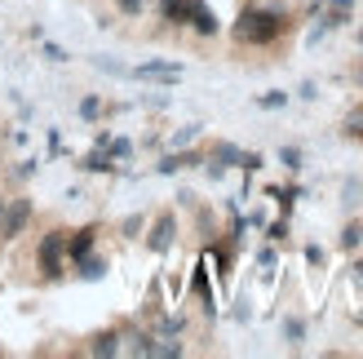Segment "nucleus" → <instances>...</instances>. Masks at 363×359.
I'll return each instance as SVG.
<instances>
[{"label":"nucleus","instance_id":"obj_1","mask_svg":"<svg viewBox=\"0 0 363 359\" xmlns=\"http://www.w3.org/2000/svg\"><path fill=\"white\" fill-rule=\"evenodd\" d=\"M284 31V13L279 9H244L240 13V23H235V40H244V45H270L275 35Z\"/></svg>","mask_w":363,"mask_h":359},{"label":"nucleus","instance_id":"obj_2","mask_svg":"<svg viewBox=\"0 0 363 359\" xmlns=\"http://www.w3.org/2000/svg\"><path fill=\"white\" fill-rule=\"evenodd\" d=\"M35 271L45 280H62V271H67V231H45V240L35 244Z\"/></svg>","mask_w":363,"mask_h":359},{"label":"nucleus","instance_id":"obj_3","mask_svg":"<svg viewBox=\"0 0 363 359\" xmlns=\"http://www.w3.org/2000/svg\"><path fill=\"white\" fill-rule=\"evenodd\" d=\"M35 204L27 200V195H18V200H5V209H0V244H13L18 236L27 231Z\"/></svg>","mask_w":363,"mask_h":359},{"label":"nucleus","instance_id":"obj_4","mask_svg":"<svg viewBox=\"0 0 363 359\" xmlns=\"http://www.w3.org/2000/svg\"><path fill=\"white\" fill-rule=\"evenodd\" d=\"M186 71H182V62H164V58H151V62H138L129 67V80H155V84H177Z\"/></svg>","mask_w":363,"mask_h":359},{"label":"nucleus","instance_id":"obj_5","mask_svg":"<svg viewBox=\"0 0 363 359\" xmlns=\"http://www.w3.org/2000/svg\"><path fill=\"white\" fill-rule=\"evenodd\" d=\"M173 240H177V218H173V213H160V218L151 222L147 248H151V253H169V248H173Z\"/></svg>","mask_w":363,"mask_h":359},{"label":"nucleus","instance_id":"obj_6","mask_svg":"<svg viewBox=\"0 0 363 359\" xmlns=\"http://www.w3.org/2000/svg\"><path fill=\"white\" fill-rule=\"evenodd\" d=\"M94 244H98V226H80V231H71L67 236V258L76 262L84 253H94Z\"/></svg>","mask_w":363,"mask_h":359},{"label":"nucleus","instance_id":"obj_7","mask_svg":"<svg viewBox=\"0 0 363 359\" xmlns=\"http://www.w3.org/2000/svg\"><path fill=\"white\" fill-rule=\"evenodd\" d=\"M76 169H80V173H120V165H116V160L106 155L102 147H94V151H84Z\"/></svg>","mask_w":363,"mask_h":359},{"label":"nucleus","instance_id":"obj_8","mask_svg":"<svg viewBox=\"0 0 363 359\" xmlns=\"http://www.w3.org/2000/svg\"><path fill=\"white\" fill-rule=\"evenodd\" d=\"M191 27H195L199 35H217V27H222V23H217V13L204 5V0H199V5H195V13H191Z\"/></svg>","mask_w":363,"mask_h":359},{"label":"nucleus","instance_id":"obj_9","mask_svg":"<svg viewBox=\"0 0 363 359\" xmlns=\"http://www.w3.org/2000/svg\"><path fill=\"white\" fill-rule=\"evenodd\" d=\"M240 147H235V142H217V147L204 155V160H213V165H222V169H235V165H240Z\"/></svg>","mask_w":363,"mask_h":359},{"label":"nucleus","instance_id":"obj_10","mask_svg":"<svg viewBox=\"0 0 363 359\" xmlns=\"http://www.w3.org/2000/svg\"><path fill=\"white\" fill-rule=\"evenodd\" d=\"M76 275H80V280H102V275H106V258H94V253L76 258Z\"/></svg>","mask_w":363,"mask_h":359},{"label":"nucleus","instance_id":"obj_11","mask_svg":"<svg viewBox=\"0 0 363 359\" xmlns=\"http://www.w3.org/2000/svg\"><path fill=\"white\" fill-rule=\"evenodd\" d=\"M120 333H98L94 342H89V355H120Z\"/></svg>","mask_w":363,"mask_h":359},{"label":"nucleus","instance_id":"obj_12","mask_svg":"<svg viewBox=\"0 0 363 359\" xmlns=\"http://www.w3.org/2000/svg\"><path fill=\"white\" fill-rule=\"evenodd\" d=\"M350 13H354V0H328V13H323V18H328L333 27H346Z\"/></svg>","mask_w":363,"mask_h":359},{"label":"nucleus","instance_id":"obj_13","mask_svg":"<svg viewBox=\"0 0 363 359\" xmlns=\"http://www.w3.org/2000/svg\"><path fill=\"white\" fill-rule=\"evenodd\" d=\"M195 138H199V124H182V129H177V133L169 138V147H173V151H186Z\"/></svg>","mask_w":363,"mask_h":359},{"label":"nucleus","instance_id":"obj_14","mask_svg":"<svg viewBox=\"0 0 363 359\" xmlns=\"http://www.w3.org/2000/svg\"><path fill=\"white\" fill-rule=\"evenodd\" d=\"M102 151H106V155H111L116 165H120V160H133V142H129V138H111Z\"/></svg>","mask_w":363,"mask_h":359},{"label":"nucleus","instance_id":"obj_15","mask_svg":"<svg viewBox=\"0 0 363 359\" xmlns=\"http://www.w3.org/2000/svg\"><path fill=\"white\" fill-rule=\"evenodd\" d=\"M257 106H262V111H279V106H288V94H284V89H270V94H257Z\"/></svg>","mask_w":363,"mask_h":359},{"label":"nucleus","instance_id":"obj_16","mask_svg":"<svg viewBox=\"0 0 363 359\" xmlns=\"http://www.w3.org/2000/svg\"><path fill=\"white\" fill-rule=\"evenodd\" d=\"M151 346H155V337H151V333H133V337H129V346H120V350H129V355H151Z\"/></svg>","mask_w":363,"mask_h":359},{"label":"nucleus","instance_id":"obj_17","mask_svg":"<svg viewBox=\"0 0 363 359\" xmlns=\"http://www.w3.org/2000/svg\"><path fill=\"white\" fill-rule=\"evenodd\" d=\"M359 244H363V222H350L346 231H341V248H346V253H354Z\"/></svg>","mask_w":363,"mask_h":359},{"label":"nucleus","instance_id":"obj_18","mask_svg":"<svg viewBox=\"0 0 363 359\" xmlns=\"http://www.w3.org/2000/svg\"><path fill=\"white\" fill-rule=\"evenodd\" d=\"M284 337H288V342H306V319H284Z\"/></svg>","mask_w":363,"mask_h":359},{"label":"nucleus","instance_id":"obj_19","mask_svg":"<svg viewBox=\"0 0 363 359\" xmlns=\"http://www.w3.org/2000/svg\"><path fill=\"white\" fill-rule=\"evenodd\" d=\"M279 165H284L288 173H297V169H301V151H297V147H279Z\"/></svg>","mask_w":363,"mask_h":359},{"label":"nucleus","instance_id":"obj_20","mask_svg":"<svg viewBox=\"0 0 363 359\" xmlns=\"http://www.w3.org/2000/svg\"><path fill=\"white\" fill-rule=\"evenodd\" d=\"M76 111H80V120H98V116H102V102H98V98H80Z\"/></svg>","mask_w":363,"mask_h":359},{"label":"nucleus","instance_id":"obj_21","mask_svg":"<svg viewBox=\"0 0 363 359\" xmlns=\"http://www.w3.org/2000/svg\"><path fill=\"white\" fill-rule=\"evenodd\" d=\"M40 53H45L49 62H71V53H67L62 45H53V40H45V45H40Z\"/></svg>","mask_w":363,"mask_h":359},{"label":"nucleus","instance_id":"obj_22","mask_svg":"<svg viewBox=\"0 0 363 359\" xmlns=\"http://www.w3.org/2000/svg\"><path fill=\"white\" fill-rule=\"evenodd\" d=\"M35 165H40V160H23V165H13V182H31Z\"/></svg>","mask_w":363,"mask_h":359},{"label":"nucleus","instance_id":"obj_23","mask_svg":"<svg viewBox=\"0 0 363 359\" xmlns=\"http://www.w3.org/2000/svg\"><path fill=\"white\" fill-rule=\"evenodd\" d=\"M94 67H98V71H106V76H120V80L129 76V67H120V62H111V58H94Z\"/></svg>","mask_w":363,"mask_h":359},{"label":"nucleus","instance_id":"obj_24","mask_svg":"<svg viewBox=\"0 0 363 359\" xmlns=\"http://www.w3.org/2000/svg\"><path fill=\"white\" fill-rule=\"evenodd\" d=\"M262 165H266V160H262L257 151H244V155H240V169H244V173H257Z\"/></svg>","mask_w":363,"mask_h":359},{"label":"nucleus","instance_id":"obj_25","mask_svg":"<svg viewBox=\"0 0 363 359\" xmlns=\"http://www.w3.org/2000/svg\"><path fill=\"white\" fill-rule=\"evenodd\" d=\"M275 262H279V258H275V248H262V253H257V266H262V271H266V275H270V271H275Z\"/></svg>","mask_w":363,"mask_h":359},{"label":"nucleus","instance_id":"obj_26","mask_svg":"<svg viewBox=\"0 0 363 359\" xmlns=\"http://www.w3.org/2000/svg\"><path fill=\"white\" fill-rule=\"evenodd\" d=\"M160 333H164V337H177V333H182V319H177V315H169L164 324H160Z\"/></svg>","mask_w":363,"mask_h":359},{"label":"nucleus","instance_id":"obj_27","mask_svg":"<svg viewBox=\"0 0 363 359\" xmlns=\"http://www.w3.org/2000/svg\"><path fill=\"white\" fill-rule=\"evenodd\" d=\"M45 147H49V155H58V151H62V133H58V129H49V138H45Z\"/></svg>","mask_w":363,"mask_h":359},{"label":"nucleus","instance_id":"obj_28","mask_svg":"<svg viewBox=\"0 0 363 359\" xmlns=\"http://www.w3.org/2000/svg\"><path fill=\"white\" fill-rule=\"evenodd\" d=\"M266 236H270V240H284V236H288V222H284V218H279V222H270V226H266Z\"/></svg>","mask_w":363,"mask_h":359},{"label":"nucleus","instance_id":"obj_29","mask_svg":"<svg viewBox=\"0 0 363 359\" xmlns=\"http://www.w3.org/2000/svg\"><path fill=\"white\" fill-rule=\"evenodd\" d=\"M142 222H147V218H124V222H120V231H124V236H138Z\"/></svg>","mask_w":363,"mask_h":359},{"label":"nucleus","instance_id":"obj_30","mask_svg":"<svg viewBox=\"0 0 363 359\" xmlns=\"http://www.w3.org/2000/svg\"><path fill=\"white\" fill-rule=\"evenodd\" d=\"M306 262H311V266H323V248H319V244H306Z\"/></svg>","mask_w":363,"mask_h":359},{"label":"nucleus","instance_id":"obj_31","mask_svg":"<svg viewBox=\"0 0 363 359\" xmlns=\"http://www.w3.org/2000/svg\"><path fill=\"white\" fill-rule=\"evenodd\" d=\"M116 5H120V13H129V18L142 13V0H116Z\"/></svg>","mask_w":363,"mask_h":359},{"label":"nucleus","instance_id":"obj_32","mask_svg":"<svg viewBox=\"0 0 363 359\" xmlns=\"http://www.w3.org/2000/svg\"><path fill=\"white\" fill-rule=\"evenodd\" d=\"M297 94H301V98H306V102H315V94H319V89H315V80H306V84H301V89H297Z\"/></svg>","mask_w":363,"mask_h":359},{"label":"nucleus","instance_id":"obj_33","mask_svg":"<svg viewBox=\"0 0 363 359\" xmlns=\"http://www.w3.org/2000/svg\"><path fill=\"white\" fill-rule=\"evenodd\" d=\"M5 200H9V195H0V209H5Z\"/></svg>","mask_w":363,"mask_h":359}]
</instances>
